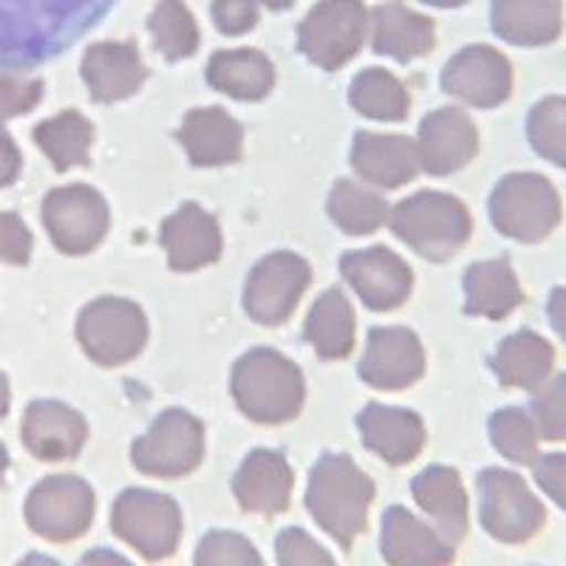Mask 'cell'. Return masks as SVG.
<instances>
[{
	"label": "cell",
	"mask_w": 566,
	"mask_h": 566,
	"mask_svg": "<svg viewBox=\"0 0 566 566\" xmlns=\"http://www.w3.org/2000/svg\"><path fill=\"white\" fill-rule=\"evenodd\" d=\"M374 502V482L343 453H326L312 468L306 488V510L323 533L352 549L354 538L366 530L368 507Z\"/></svg>",
	"instance_id": "cell-1"
},
{
	"label": "cell",
	"mask_w": 566,
	"mask_h": 566,
	"mask_svg": "<svg viewBox=\"0 0 566 566\" xmlns=\"http://www.w3.org/2000/svg\"><path fill=\"white\" fill-rule=\"evenodd\" d=\"M232 397L252 422L281 424L301 413L306 386L301 368L283 354L252 348L232 368Z\"/></svg>",
	"instance_id": "cell-2"
},
{
	"label": "cell",
	"mask_w": 566,
	"mask_h": 566,
	"mask_svg": "<svg viewBox=\"0 0 566 566\" xmlns=\"http://www.w3.org/2000/svg\"><path fill=\"white\" fill-rule=\"evenodd\" d=\"M388 221H391L394 235H399L428 261H444L457 255L473 230L468 207L457 196L433 193V190L399 201Z\"/></svg>",
	"instance_id": "cell-3"
},
{
	"label": "cell",
	"mask_w": 566,
	"mask_h": 566,
	"mask_svg": "<svg viewBox=\"0 0 566 566\" xmlns=\"http://www.w3.org/2000/svg\"><path fill=\"white\" fill-rule=\"evenodd\" d=\"M560 196L538 174H510L490 196V219L502 235L522 244H538L560 224Z\"/></svg>",
	"instance_id": "cell-4"
},
{
	"label": "cell",
	"mask_w": 566,
	"mask_h": 566,
	"mask_svg": "<svg viewBox=\"0 0 566 566\" xmlns=\"http://www.w3.org/2000/svg\"><path fill=\"white\" fill-rule=\"evenodd\" d=\"M111 530L142 558L165 560L179 549V504L170 495L154 493V490H125L111 510Z\"/></svg>",
	"instance_id": "cell-5"
},
{
	"label": "cell",
	"mask_w": 566,
	"mask_h": 566,
	"mask_svg": "<svg viewBox=\"0 0 566 566\" xmlns=\"http://www.w3.org/2000/svg\"><path fill=\"white\" fill-rule=\"evenodd\" d=\"M479 515L482 527L502 544H524L547 524V510L518 473L488 468L479 473Z\"/></svg>",
	"instance_id": "cell-6"
},
{
	"label": "cell",
	"mask_w": 566,
	"mask_h": 566,
	"mask_svg": "<svg viewBox=\"0 0 566 566\" xmlns=\"http://www.w3.org/2000/svg\"><path fill=\"white\" fill-rule=\"evenodd\" d=\"M368 9L363 0H321L297 27V49L315 65L337 71L363 49Z\"/></svg>",
	"instance_id": "cell-7"
},
{
	"label": "cell",
	"mask_w": 566,
	"mask_h": 566,
	"mask_svg": "<svg viewBox=\"0 0 566 566\" xmlns=\"http://www.w3.org/2000/svg\"><path fill=\"white\" fill-rule=\"evenodd\" d=\"M77 337L94 363L123 366L148 343V321L136 303L123 297H99L80 315Z\"/></svg>",
	"instance_id": "cell-8"
},
{
	"label": "cell",
	"mask_w": 566,
	"mask_h": 566,
	"mask_svg": "<svg viewBox=\"0 0 566 566\" xmlns=\"http://www.w3.org/2000/svg\"><path fill=\"white\" fill-rule=\"evenodd\" d=\"M205 457V428L181 408L161 413L150 431L134 442L136 470L156 479H181L193 473Z\"/></svg>",
	"instance_id": "cell-9"
},
{
	"label": "cell",
	"mask_w": 566,
	"mask_h": 566,
	"mask_svg": "<svg viewBox=\"0 0 566 566\" xmlns=\"http://www.w3.org/2000/svg\"><path fill=\"white\" fill-rule=\"evenodd\" d=\"M94 490L77 476H49L34 484L27 499V524L45 541L69 544L88 533L94 522Z\"/></svg>",
	"instance_id": "cell-10"
},
{
	"label": "cell",
	"mask_w": 566,
	"mask_h": 566,
	"mask_svg": "<svg viewBox=\"0 0 566 566\" xmlns=\"http://www.w3.org/2000/svg\"><path fill=\"white\" fill-rule=\"evenodd\" d=\"M43 224L60 252L85 255L97 250L108 232V205L88 185L57 187L43 201Z\"/></svg>",
	"instance_id": "cell-11"
},
{
	"label": "cell",
	"mask_w": 566,
	"mask_h": 566,
	"mask_svg": "<svg viewBox=\"0 0 566 566\" xmlns=\"http://www.w3.org/2000/svg\"><path fill=\"white\" fill-rule=\"evenodd\" d=\"M312 281L310 264L295 252H272L247 277L244 310L261 326H277L295 312Z\"/></svg>",
	"instance_id": "cell-12"
},
{
	"label": "cell",
	"mask_w": 566,
	"mask_h": 566,
	"mask_svg": "<svg viewBox=\"0 0 566 566\" xmlns=\"http://www.w3.org/2000/svg\"><path fill=\"white\" fill-rule=\"evenodd\" d=\"M442 88L473 108H499L513 94V65L493 45H468L444 65Z\"/></svg>",
	"instance_id": "cell-13"
},
{
	"label": "cell",
	"mask_w": 566,
	"mask_h": 566,
	"mask_svg": "<svg viewBox=\"0 0 566 566\" xmlns=\"http://www.w3.org/2000/svg\"><path fill=\"white\" fill-rule=\"evenodd\" d=\"M340 272L368 310L391 312L411 295L413 275L399 255L386 247L357 250L343 255Z\"/></svg>",
	"instance_id": "cell-14"
},
{
	"label": "cell",
	"mask_w": 566,
	"mask_h": 566,
	"mask_svg": "<svg viewBox=\"0 0 566 566\" xmlns=\"http://www.w3.org/2000/svg\"><path fill=\"white\" fill-rule=\"evenodd\" d=\"M479 150L476 125L462 108H439L422 119L417 139L419 168L431 176L462 170Z\"/></svg>",
	"instance_id": "cell-15"
},
{
	"label": "cell",
	"mask_w": 566,
	"mask_h": 566,
	"mask_svg": "<svg viewBox=\"0 0 566 566\" xmlns=\"http://www.w3.org/2000/svg\"><path fill=\"white\" fill-rule=\"evenodd\" d=\"M424 352L408 328H374L360 360V377L380 391H399L422 377Z\"/></svg>",
	"instance_id": "cell-16"
},
{
	"label": "cell",
	"mask_w": 566,
	"mask_h": 566,
	"mask_svg": "<svg viewBox=\"0 0 566 566\" xmlns=\"http://www.w3.org/2000/svg\"><path fill=\"white\" fill-rule=\"evenodd\" d=\"M85 437V419L54 399H38L23 413V444L40 462H69L83 451Z\"/></svg>",
	"instance_id": "cell-17"
},
{
	"label": "cell",
	"mask_w": 566,
	"mask_h": 566,
	"mask_svg": "<svg viewBox=\"0 0 566 566\" xmlns=\"http://www.w3.org/2000/svg\"><path fill=\"white\" fill-rule=\"evenodd\" d=\"M382 558L388 566H451L453 547L433 527L406 507H388L382 515Z\"/></svg>",
	"instance_id": "cell-18"
},
{
	"label": "cell",
	"mask_w": 566,
	"mask_h": 566,
	"mask_svg": "<svg viewBox=\"0 0 566 566\" xmlns=\"http://www.w3.org/2000/svg\"><path fill=\"white\" fill-rule=\"evenodd\" d=\"M292 468L277 451H252L232 479V493L241 510L261 515H277L292 502Z\"/></svg>",
	"instance_id": "cell-19"
},
{
	"label": "cell",
	"mask_w": 566,
	"mask_h": 566,
	"mask_svg": "<svg viewBox=\"0 0 566 566\" xmlns=\"http://www.w3.org/2000/svg\"><path fill=\"white\" fill-rule=\"evenodd\" d=\"M83 80L97 103H119L142 88L148 69L136 43H94L83 57Z\"/></svg>",
	"instance_id": "cell-20"
},
{
	"label": "cell",
	"mask_w": 566,
	"mask_h": 566,
	"mask_svg": "<svg viewBox=\"0 0 566 566\" xmlns=\"http://www.w3.org/2000/svg\"><path fill=\"white\" fill-rule=\"evenodd\" d=\"M161 247L176 272H193L219 261L221 230L210 212L199 205H185L161 224Z\"/></svg>",
	"instance_id": "cell-21"
},
{
	"label": "cell",
	"mask_w": 566,
	"mask_h": 566,
	"mask_svg": "<svg viewBox=\"0 0 566 566\" xmlns=\"http://www.w3.org/2000/svg\"><path fill=\"white\" fill-rule=\"evenodd\" d=\"M352 168L377 187L408 185L419 174L417 142L397 134H368L360 130L352 145Z\"/></svg>",
	"instance_id": "cell-22"
},
{
	"label": "cell",
	"mask_w": 566,
	"mask_h": 566,
	"mask_svg": "<svg viewBox=\"0 0 566 566\" xmlns=\"http://www.w3.org/2000/svg\"><path fill=\"white\" fill-rule=\"evenodd\" d=\"M413 499L419 507L428 513L433 522V530L442 535L451 547H457L459 541L468 535V493L462 488V479L453 468L444 464H433V468L422 470L411 484Z\"/></svg>",
	"instance_id": "cell-23"
},
{
	"label": "cell",
	"mask_w": 566,
	"mask_h": 566,
	"mask_svg": "<svg viewBox=\"0 0 566 566\" xmlns=\"http://www.w3.org/2000/svg\"><path fill=\"white\" fill-rule=\"evenodd\" d=\"M490 27L504 43L535 49L549 45L564 29V3L560 0H493Z\"/></svg>",
	"instance_id": "cell-24"
},
{
	"label": "cell",
	"mask_w": 566,
	"mask_h": 566,
	"mask_svg": "<svg viewBox=\"0 0 566 566\" xmlns=\"http://www.w3.org/2000/svg\"><path fill=\"white\" fill-rule=\"evenodd\" d=\"M363 442L371 453L386 459L388 464H408L422 453L424 428L422 419L408 408L368 406L360 413Z\"/></svg>",
	"instance_id": "cell-25"
},
{
	"label": "cell",
	"mask_w": 566,
	"mask_h": 566,
	"mask_svg": "<svg viewBox=\"0 0 566 566\" xmlns=\"http://www.w3.org/2000/svg\"><path fill=\"white\" fill-rule=\"evenodd\" d=\"M179 142L196 168H216L241 159L244 130L224 108H196L185 116Z\"/></svg>",
	"instance_id": "cell-26"
},
{
	"label": "cell",
	"mask_w": 566,
	"mask_h": 566,
	"mask_svg": "<svg viewBox=\"0 0 566 566\" xmlns=\"http://www.w3.org/2000/svg\"><path fill=\"white\" fill-rule=\"evenodd\" d=\"M371 27V49L382 57H394L399 63H411L422 57L437 43L433 20L424 14L411 12L402 3H382L368 14Z\"/></svg>",
	"instance_id": "cell-27"
},
{
	"label": "cell",
	"mask_w": 566,
	"mask_h": 566,
	"mask_svg": "<svg viewBox=\"0 0 566 566\" xmlns=\"http://www.w3.org/2000/svg\"><path fill=\"white\" fill-rule=\"evenodd\" d=\"M555 366V348L547 337L535 335L530 328L515 332L502 346L495 348L490 368L499 377V382L507 388H522V391H538L549 380Z\"/></svg>",
	"instance_id": "cell-28"
},
{
	"label": "cell",
	"mask_w": 566,
	"mask_h": 566,
	"mask_svg": "<svg viewBox=\"0 0 566 566\" xmlns=\"http://www.w3.org/2000/svg\"><path fill=\"white\" fill-rule=\"evenodd\" d=\"M524 303L522 283L513 266L499 261H479L464 272V312L488 321H504Z\"/></svg>",
	"instance_id": "cell-29"
},
{
	"label": "cell",
	"mask_w": 566,
	"mask_h": 566,
	"mask_svg": "<svg viewBox=\"0 0 566 566\" xmlns=\"http://www.w3.org/2000/svg\"><path fill=\"white\" fill-rule=\"evenodd\" d=\"M207 83L232 99L258 103L275 85V69L270 57L255 49H230L212 54L207 63Z\"/></svg>",
	"instance_id": "cell-30"
},
{
	"label": "cell",
	"mask_w": 566,
	"mask_h": 566,
	"mask_svg": "<svg viewBox=\"0 0 566 566\" xmlns=\"http://www.w3.org/2000/svg\"><path fill=\"white\" fill-rule=\"evenodd\" d=\"M306 343L323 360H343L354 348V310L340 290H328L317 297L306 317Z\"/></svg>",
	"instance_id": "cell-31"
},
{
	"label": "cell",
	"mask_w": 566,
	"mask_h": 566,
	"mask_svg": "<svg viewBox=\"0 0 566 566\" xmlns=\"http://www.w3.org/2000/svg\"><path fill=\"white\" fill-rule=\"evenodd\" d=\"M34 142L52 159L54 168L65 174V170L77 168V165H88L94 125L77 111H63V114L52 116V119H45L34 128Z\"/></svg>",
	"instance_id": "cell-32"
},
{
	"label": "cell",
	"mask_w": 566,
	"mask_h": 566,
	"mask_svg": "<svg viewBox=\"0 0 566 566\" xmlns=\"http://www.w3.org/2000/svg\"><path fill=\"white\" fill-rule=\"evenodd\" d=\"M348 99L363 116L380 123H399L411 111V94L386 69H366L352 83Z\"/></svg>",
	"instance_id": "cell-33"
},
{
	"label": "cell",
	"mask_w": 566,
	"mask_h": 566,
	"mask_svg": "<svg viewBox=\"0 0 566 566\" xmlns=\"http://www.w3.org/2000/svg\"><path fill=\"white\" fill-rule=\"evenodd\" d=\"M328 216L348 235H368L386 224L388 205L382 196L371 193L366 187L340 179L328 196Z\"/></svg>",
	"instance_id": "cell-34"
},
{
	"label": "cell",
	"mask_w": 566,
	"mask_h": 566,
	"mask_svg": "<svg viewBox=\"0 0 566 566\" xmlns=\"http://www.w3.org/2000/svg\"><path fill=\"white\" fill-rule=\"evenodd\" d=\"M148 29L156 52L170 63L190 57L199 49V27L185 0H159L148 18Z\"/></svg>",
	"instance_id": "cell-35"
},
{
	"label": "cell",
	"mask_w": 566,
	"mask_h": 566,
	"mask_svg": "<svg viewBox=\"0 0 566 566\" xmlns=\"http://www.w3.org/2000/svg\"><path fill=\"white\" fill-rule=\"evenodd\" d=\"M490 439L493 448L513 464H530L538 459L541 433L533 417L522 408H502L490 417Z\"/></svg>",
	"instance_id": "cell-36"
},
{
	"label": "cell",
	"mask_w": 566,
	"mask_h": 566,
	"mask_svg": "<svg viewBox=\"0 0 566 566\" xmlns=\"http://www.w3.org/2000/svg\"><path fill=\"white\" fill-rule=\"evenodd\" d=\"M527 139L541 159L566 170V97L541 99L530 111Z\"/></svg>",
	"instance_id": "cell-37"
},
{
	"label": "cell",
	"mask_w": 566,
	"mask_h": 566,
	"mask_svg": "<svg viewBox=\"0 0 566 566\" xmlns=\"http://www.w3.org/2000/svg\"><path fill=\"white\" fill-rule=\"evenodd\" d=\"M530 417L538 428L541 439L549 442H566V371L549 377L538 391H533Z\"/></svg>",
	"instance_id": "cell-38"
},
{
	"label": "cell",
	"mask_w": 566,
	"mask_h": 566,
	"mask_svg": "<svg viewBox=\"0 0 566 566\" xmlns=\"http://www.w3.org/2000/svg\"><path fill=\"white\" fill-rule=\"evenodd\" d=\"M193 566H264V560L244 535L212 530L201 538Z\"/></svg>",
	"instance_id": "cell-39"
},
{
	"label": "cell",
	"mask_w": 566,
	"mask_h": 566,
	"mask_svg": "<svg viewBox=\"0 0 566 566\" xmlns=\"http://www.w3.org/2000/svg\"><path fill=\"white\" fill-rule=\"evenodd\" d=\"M277 566H335L332 555L303 530H283L275 541Z\"/></svg>",
	"instance_id": "cell-40"
},
{
	"label": "cell",
	"mask_w": 566,
	"mask_h": 566,
	"mask_svg": "<svg viewBox=\"0 0 566 566\" xmlns=\"http://www.w3.org/2000/svg\"><path fill=\"white\" fill-rule=\"evenodd\" d=\"M43 97L40 80L18 77V74H0V119L29 114Z\"/></svg>",
	"instance_id": "cell-41"
},
{
	"label": "cell",
	"mask_w": 566,
	"mask_h": 566,
	"mask_svg": "<svg viewBox=\"0 0 566 566\" xmlns=\"http://www.w3.org/2000/svg\"><path fill=\"white\" fill-rule=\"evenodd\" d=\"M32 258V232L18 212H0V261L23 266Z\"/></svg>",
	"instance_id": "cell-42"
},
{
	"label": "cell",
	"mask_w": 566,
	"mask_h": 566,
	"mask_svg": "<svg viewBox=\"0 0 566 566\" xmlns=\"http://www.w3.org/2000/svg\"><path fill=\"white\" fill-rule=\"evenodd\" d=\"M212 23L219 27L221 34H247L258 23V3L255 0H212Z\"/></svg>",
	"instance_id": "cell-43"
},
{
	"label": "cell",
	"mask_w": 566,
	"mask_h": 566,
	"mask_svg": "<svg viewBox=\"0 0 566 566\" xmlns=\"http://www.w3.org/2000/svg\"><path fill=\"white\" fill-rule=\"evenodd\" d=\"M535 482L566 513V453H547L533 462Z\"/></svg>",
	"instance_id": "cell-44"
},
{
	"label": "cell",
	"mask_w": 566,
	"mask_h": 566,
	"mask_svg": "<svg viewBox=\"0 0 566 566\" xmlns=\"http://www.w3.org/2000/svg\"><path fill=\"white\" fill-rule=\"evenodd\" d=\"M23 168V159H20V150L14 145L12 136L7 134L3 123H0V187H9L20 176Z\"/></svg>",
	"instance_id": "cell-45"
},
{
	"label": "cell",
	"mask_w": 566,
	"mask_h": 566,
	"mask_svg": "<svg viewBox=\"0 0 566 566\" xmlns=\"http://www.w3.org/2000/svg\"><path fill=\"white\" fill-rule=\"evenodd\" d=\"M549 323H553L560 340L566 343V286H558L549 295Z\"/></svg>",
	"instance_id": "cell-46"
},
{
	"label": "cell",
	"mask_w": 566,
	"mask_h": 566,
	"mask_svg": "<svg viewBox=\"0 0 566 566\" xmlns=\"http://www.w3.org/2000/svg\"><path fill=\"white\" fill-rule=\"evenodd\" d=\"M77 566H134L128 558H123L119 553L114 549H91L80 558Z\"/></svg>",
	"instance_id": "cell-47"
},
{
	"label": "cell",
	"mask_w": 566,
	"mask_h": 566,
	"mask_svg": "<svg viewBox=\"0 0 566 566\" xmlns=\"http://www.w3.org/2000/svg\"><path fill=\"white\" fill-rule=\"evenodd\" d=\"M18 566H60V564L54 558H49V555L32 553V555H27V558L20 560Z\"/></svg>",
	"instance_id": "cell-48"
},
{
	"label": "cell",
	"mask_w": 566,
	"mask_h": 566,
	"mask_svg": "<svg viewBox=\"0 0 566 566\" xmlns=\"http://www.w3.org/2000/svg\"><path fill=\"white\" fill-rule=\"evenodd\" d=\"M9 413V380L7 374H0V419Z\"/></svg>",
	"instance_id": "cell-49"
},
{
	"label": "cell",
	"mask_w": 566,
	"mask_h": 566,
	"mask_svg": "<svg viewBox=\"0 0 566 566\" xmlns=\"http://www.w3.org/2000/svg\"><path fill=\"white\" fill-rule=\"evenodd\" d=\"M422 3H428V7H437V9H459V7H464L468 0H422Z\"/></svg>",
	"instance_id": "cell-50"
},
{
	"label": "cell",
	"mask_w": 566,
	"mask_h": 566,
	"mask_svg": "<svg viewBox=\"0 0 566 566\" xmlns=\"http://www.w3.org/2000/svg\"><path fill=\"white\" fill-rule=\"evenodd\" d=\"M255 3H261V7L272 9V12H281V9H290L295 0H255Z\"/></svg>",
	"instance_id": "cell-51"
},
{
	"label": "cell",
	"mask_w": 566,
	"mask_h": 566,
	"mask_svg": "<svg viewBox=\"0 0 566 566\" xmlns=\"http://www.w3.org/2000/svg\"><path fill=\"white\" fill-rule=\"evenodd\" d=\"M7 468H9V453L7 448L0 444V482H3V476H7Z\"/></svg>",
	"instance_id": "cell-52"
}]
</instances>
